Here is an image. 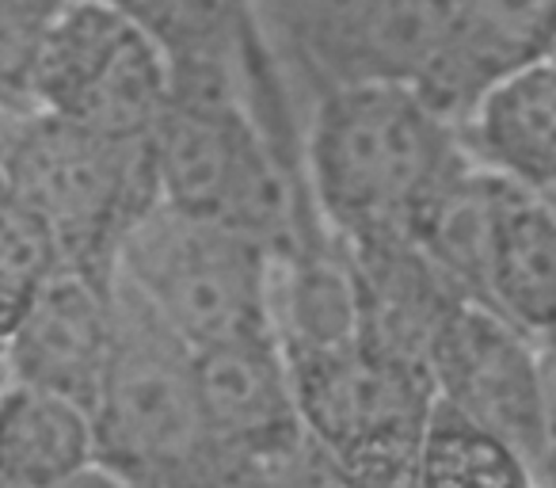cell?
<instances>
[{"label":"cell","instance_id":"2e32d148","mask_svg":"<svg viewBox=\"0 0 556 488\" xmlns=\"http://www.w3.org/2000/svg\"><path fill=\"white\" fill-rule=\"evenodd\" d=\"M416 488H541L518 447L434 401L419 447Z\"/></svg>","mask_w":556,"mask_h":488},{"label":"cell","instance_id":"ba28073f","mask_svg":"<svg viewBox=\"0 0 556 488\" xmlns=\"http://www.w3.org/2000/svg\"><path fill=\"white\" fill-rule=\"evenodd\" d=\"M434 401L518 447L538 470L545 450V374L541 348L492 305L462 302L427 351Z\"/></svg>","mask_w":556,"mask_h":488},{"label":"cell","instance_id":"7a4b0ae2","mask_svg":"<svg viewBox=\"0 0 556 488\" xmlns=\"http://www.w3.org/2000/svg\"><path fill=\"white\" fill-rule=\"evenodd\" d=\"M0 176L50 225L65 264L100 283L115 279L126 233L161 199L149 138H111L39 108L0 103Z\"/></svg>","mask_w":556,"mask_h":488},{"label":"cell","instance_id":"9a60e30c","mask_svg":"<svg viewBox=\"0 0 556 488\" xmlns=\"http://www.w3.org/2000/svg\"><path fill=\"white\" fill-rule=\"evenodd\" d=\"M111 4L156 42L168 70L229 65V70L260 73L278 65L260 0H111Z\"/></svg>","mask_w":556,"mask_h":488},{"label":"cell","instance_id":"3957f363","mask_svg":"<svg viewBox=\"0 0 556 488\" xmlns=\"http://www.w3.org/2000/svg\"><path fill=\"white\" fill-rule=\"evenodd\" d=\"M115 343L92 401L96 465L130 488H222L194 386V351L111 279Z\"/></svg>","mask_w":556,"mask_h":488},{"label":"cell","instance_id":"4fadbf2b","mask_svg":"<svg viewBox=\"0 0 556 488\" xmlns=\"http://www.w3.org/2000/svg\"><path fill=\"white\" fill-rule=\"evenodd\" d=\"M462 134L480 168L556 195V62L541 58L488 88Z\"/></svg>","mask_w":556,"mask_h":488},{"label":"cell","instance_id":"e0dca14e","mask_svg":"<svg viewBox=\"0 0 556 488\" xmlns=\"http://www.w3.org/2000/svg\"><path fill=\"white\" fill-rule=\"evenodd\" d=\"M58 4L62 0H0V103L35 108V54Z\"/></svg>","mask_w":556,"mask_h":488},{"label":"cell","instance_id":"30bf717a","mask_svg":"<svg viewBox=\"0 0 556 488\" xmlns=\"http://www.w3.org/2000/svg\"><path fill=\"white\" fill-rule=\"evenodd\" d=\"M115 343L111 283L62 264L27 295L9 351V378L88 404L100 393Z\"/></svg>","mask_w":556,"mask_h":488},{"label":"cell","instance_id":"5b68a950","mask_svg":"<svg viewBox=\"0 0 556 488\" xmlns=\"http://www.w3.org/2000/svg\"><path fill=\"white\" fill-rule=\"evenodd\" d=\"M31 100L111 138H149L168 103V62L111 0H62L35 54Z\"/></svg>","mask_w":556,"mask_h":488},{"label":"cell","instance_id":"9c48e42d","mask_svg":"<svg viewBox=\"0 0 556 488\" xmlns=\"http://www.w3.org/2000/svg\"><path fill=\"white\" fill-rule=\"evenodd\" d=\"M287 363L317 454H340L374 435L416 431L427 427L434 409V386L424 363L374 351L363 340L287 351Z\"/></svg>","mask_w":556,"mask_h":488},{"label":"cell","instance_id":"d6986e66","mask_svg":"<svg viewBox=\"0 0 556 488\" xmlns=\"http://www.w3.org/2000/svg\"><path fill=\"white\" fill-rule=\"evenodd\" d=\"M24 305H27L24 290L0 287V386L9 381V351H12V336H16Z\"/></svg>","mask_w":556,"mask_h":488},{"label":"cell","instance_id":"52a82bcc","mask_svg":"<svg viewBox=\"0 0 556 488\" xmlns=\"http://www.w3.org/2000/svg\"><path fill=\"white\" fill-rule=\"evenodd\" d=\"M194 386L222 488H263L305 462L309 435L275 328L194 351Z\"/></svg>","mask_w":556,"mask_h":488},{"label":"cell","instance_id":"277c9868","mask_svg":"<svg viewBox=\"0 0 556 488\" xmlns=\"http://www.w3.org/2000/svg\"><path fill=\"white\" fill-rule=\"evenodd\" d=\"M115 279L191 351L275 328V245L161 199L126 233Z\"/></svg>","mask_w":556,"mask_h":488},{"label":"cell","instance_id":"6da1fadb","mask_svg":"<svg viewBox=\"0 0 556 488\" xmlns=\"http://www.w3.org/2000/svg\"><path fill=\"white\" fill-rule=\"evenodd\" d=\"M472 161L465 134L408 85L313 92L305 184L340 245L412 240L419 217Z\"/></svg>","mask_w":556,"mask_h":488},{"label":"cell","instance_id":"7c38bea8","mask_svg":"<svg viewBox=\"0 0 556 488\" xmlns=\"http://www.w3.org/2000/svg\"><path fill=\"white\" fill-rule=\"evenodd\" d=\"M484 305L530 336L556 340V199L495 176L484 256Z\"/></svg>","mask_w":556,"mask_h":488},{"label":"cell","instance_id":"8fae6325","mask_svg":"<svg viewBox=\"0 0 556 488\" xmlns=\"http://www.w3.org/2000/svg\"><path fill=\"white\" fill-rule=\"evenodd\" d=\"M450 35L424 88L434 111L462 126L488 88L541 62L553 35L556 0H450Z\"/></svg>","mask_w":556,"mask_h":488},{"label":"cell","instance_id":"ac0fdd59","mask_svg":"<svg viewBox=\"0 0 556 488\" xmlns=\"http://www.w3.org/2000/svg\"><path fill=\"white\" fill-rule=\"evenodd\" d=\"M541 374H545V450L538 458L541 488H556V340L541 348Z\"/></svg>","mask_w":556,"mask_h":488},{"label":"cell","instance_id":"5bb4252c","mask_svg":"<svg viewBox=\"0 0 556 488\" xmlns=\"http://www.w3.org/2000/svg\"><path fill=\"white\" fill-rule=\"evenodd\" d=\"M96 465L88 404L31 381L0 386V480L12 488H58Z\"/></svg>","mask_w":556,"mask_h":488},{"label":"cell","instance_id":"8992f818","mask_svg":"<svg viewBox=\"0 0 556 488\" xmlns=\"http://www.w3.org/2000/svg\"><path fill=\"white\" fill-rule=\"evenodd\" d=\"M313 92L424 88L450 35V0H260Z\"/></svg>","mask_w":556,"mask_h":488}]
</instances>
